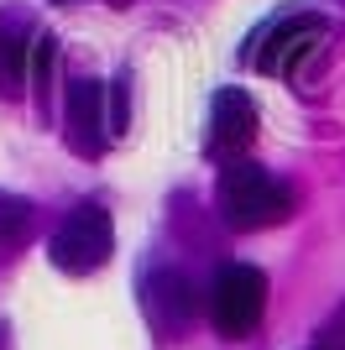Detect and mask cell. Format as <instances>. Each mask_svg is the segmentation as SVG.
<instances>
[{"label": "cell", "mask_w": 345, "mask_h": 350, "mask_svg": "<svg viewBox=\"0 0 345 350\" xmlns=\"http://www.w3.org/2000/svg\"><path fill=\"white\" fill-rule=\"evenodd\" d=\"M267 314V278L261 267L235 262L220 267V278L209 282V324L220 340H246Z\"/></svg>", "instance_id": "cell-3"}, {"label": "cell", "mask_w": 345, "mask_h": 350, "mask_svg": "<svg viewBox=\"0 0 345 350\" xmlns=\"http://www.w3.org/2000/svg\"><path fill=\"white\" fill-rule=\"evenodd\" d=\"M220 215L230 230H272L293 215V189L257 162L220 167Z\"/></svg>", "instance_id": "cell-1"}, {"label": "cell", "mask_w": 345, "mask_h": 350, "mask_svg": "<svg viewBox=\"0 0 345 350\" xmlns=\"http://www.w3.org/2000/svg\"><path fill=\"white\" fill-rule=\"evenodd\" d=\"M63 5H73V0H63Z\"/></svg>", "instance_id": "cell-11"}, {"label": "cell", "mask_w": 345, "mask_h": 350, "mask_svg": "<svg viewBox=\"0 0 345 350\" xmlns=\"http://www.w3.org/2000/svg\"><path fill=\"white\" fill-rule=\"evenodd\" d=\"M257 136V105L246 89H220L209 110V146L215 152H246Z\"/></svg>", "instance_id": "cell-7"}, {"label": "cell", "mask_w": 345, "mask_h": 350, "mask_svg": "<svg viewBox=\"0 0 345 350\" xmlns=\"http://www.w3.org/2000/svg\"><path fill=\"white\" fill-rule=\"evenodd\" d=\"M31 235V199L21 193H0V251L21 246Z\"/></svg>", "instance_id": "cell-9"}, {"label": "cell", "mask_w": 345, "mask_h": 350, "mask_svg": "<svg viewBox=\"0 0 345 350\" xmlns=\"http://www.w3.org/2000/svg\"><path fill=\"white\" fill-rule=\"evenodd\" d=\"M309 350H345V314H340V319H335V324H330V329H324V335H319Z\"/></svg>", "instance_id": "cell-10"}, {"label": "cell", "mask_w": 345, "mask_h": 350, "mask_svg": "<svg viewBox=\"0 0 345 350\" xmlns=\"http://www.w3.org/2000/svg\"><path fill=\"white\" fill-rule=\"evenodd\" d=\"M115 251V225H110V209L84 199V204H73L63 215V225L53 230L47 241V262L58 272H68V278H89V272H100L110 262Z\"/></svg>", "instance_id": "cell-2"}, {"label": "cell", "mask_w": 345, "mask_h": 350, "mask_svg": "<svg viewBox=\"0 0 345 350\" xmlns=\"http://www.w3.org/2000/svg\"><path fill=\"white\" fill-rule=\"evenodd\" d=\"M142 304H146V319L157 324L162 335H178L188 324V314H194V293H188V282L178 272H152Z\"/></svg>", "instance_id": "cell-8"}, {"label": "cell", "mask_w": 345, "mask_h": 350, "mask_svg": "<svg viewBox=\"0 0 345 350\" xmlns=\"http://www.w3.org/2000/svg\"><path fill=\"white\" fill-rule=\"evenodd\" d=\"M63 136L79 157H100L110 142V116H105V84L94 79H73L68 84V105H63Z\"/></svg>", "instance_id": "cell-5"}, {"label": "cell", "mask_w": 345, "mask_h": 350, "mask_svg": "<svg viewBox=\"0 0 345 350\" xmlns=\"http://www.w3.org/2000/svg\"><path fill=\"white\" fill-rule=\"evenodd\" d=\"M31 42L37 31L21 11H0V94L21 100L31 84Z\"/></svg>", "instance_id": "cell-6"}, {"label": "cell", "mask_w": 345, "mask_h": 350, "mask_svg": "<svg viewBox=\"0 0 345 350\" xmlns=\"http://www.w3.org/2000/svg\"><path fill=\"white\" fill-rule=\"evenodd\" d=\"M319 42H324V16L293 11V16H277L272 27L257 31V47L246 53V63H257L267 73H293L298 58H309Z\"/></svg>", "instance_id": "cell-4"}]
</instances>
